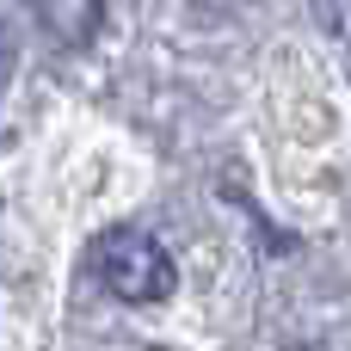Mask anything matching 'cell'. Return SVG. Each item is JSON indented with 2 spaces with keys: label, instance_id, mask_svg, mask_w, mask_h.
<instances>
[{
  "label": "cell",
  "instance_id": "cell-2",
  "mask_svg": "<svg viewBox=\"0 0 351 351\" xmlns=\"http://www.w3.org/2000/svg\"><path fill=\"white\" fill-rule=\"evenodd\" d=\"M37 19L62 37V43H86L105 19V0H37Z\"/></svg>",
  "mask_w": 351,
  "mask_h": 351
},
{
  "label": "cell",
  "instance_id": "cell-1",
  "mask_svg": "<svg viewBox=\"0 0 351 351\" xmlns=\"http://www.w3.org/2000/svg\"><path fill=\"white\" fill-rule=\"evenodd\" d=\"M86 265H93V278H99L117 302H160V296H173V259H167L160 241L142 234V228H111V234H99L93 253H86Z\"/></svg>",
  "mask_w": 351,
  "mask_h": 351
}]
</instances>
